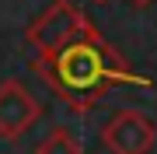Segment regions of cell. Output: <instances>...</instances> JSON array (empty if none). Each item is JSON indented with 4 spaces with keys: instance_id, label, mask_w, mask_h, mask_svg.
I'll list each match as a JSON object with an SVG mask.
<instances>
[{
    "instance_id": "cell-1",
    "label": "cell",
    "mask_w": 157,
    "mask_h": 154,
    "mask_svg": "<svg viewBox=\"0 0 157 154\" xmlns=\"http://www.w3.org/2000/svg\"><path fill=\"white\" fill-rule=\"evenodd\" d=\"M35 74L73 112H87L91 105H98V98H105L119 84H140V88L150 84L112 49V42H105V35L94 25H87L80 35H73L56 53L39 56Z\"/></svg>"
},
{
    "instance_id": "cell-2",
    "label": "cell",
    "mask_w": 157,
    "mask_h": 154,
    "mask_svg": "<svg viewBox=\"0 0 157 154\" xmlns=\"http://www.w3.org/2000/svg\"><path fill=\"white\" fill-rule=\"evenodd\" d=\"M87 25L91 21L84 18V11L73 4V0H52L28 28H25V39H28V46L35 49V60H39V56L56 53L59 46H67L73 35H80Z\"/></svg>"
},
{
    "instance_id": "cell-3",
    "label": "cell",
    "mask_w": 157,
    "mask_h": 154,
    "mask_svg": "<svg viewBox=\"0 0 157 154\" xmlns=\"http://www.w3.org/2000/svg\"><path fill=\"white\" fill-rule=\"evenodd\" d=\"M101 140L112 154H150L157 144V126L140 109H122L105 123Z\"/></svg>"
},
{
    "instance_id": "cell-4",
    "label": "cell",
    "mask_w": 157,
    "mask_h": 154,
    "mask_svg": "<svg viewBox=\"0 0 157 154\" xmlns=\"http://www.w3.org/2000/svg\"><path fill=\"white\" fill-rule=\"evenodd\" d=\"M42 109H39V98H35L21 81H4L0 84V137L4 140H14L21 133H28L35 123H39Z\"/></svg>"
},
{
    "instance_id": "cell-5",
    "label": "cell",
    "mask_w": 157,
    "mask_h": 154,
    "mask_svg": "<svg viewBox=\"0 0 157 154\" xmlns=\"http://www.w3.org/2000/svg\"><path fill=\"white\" fill-rule=\"evenodd\" d=\"M35 154H84V147H80L77 137H70V130H52L35 147Z\"/></svg>"
},
{
    "instance_id": "cell-6",
    "label": "cell",
    "mask_w": 157,
    "mask_h": 154,
    "mask_svg": "<svg viewBox=\"0 0 157 154\" xmlns=\"http://www.w3.org/2000/svg\"><path fill=\"white\" fill-rule=\"evenodd\" d=\"M133 7H147V4H154V0H129Z\"/></svg>"
},
{
    "instance_id": "cell-7",
    "label": "cell",
    "mask_w": 157,
    "mask_h": 154,
    "mask_svg": "<svg viewBox=\"0 0 157 154\" xmlns=\"http://www.w3.org/2000/svg\"><path fill=\"white\" fill-rule=\"evenodd\" d=\"M94 4H105V0H94Z\"/></svg>"
}]
</instances>
